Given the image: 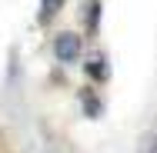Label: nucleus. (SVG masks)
Segmentation results:
<instances>
[{"instance_id": "7ed1b4c3", "label": "nucleus", "mask_w": 157, "mask_h": 153, "mask_svg": "<svg viewBox=\"0 0 157 153\" xmlns=\"http://www.w3.org/2000/svg\"><path fill=\"white\" fill-rule=\"evenodd\" d=\"M100 0H87V7H84V30L94 37L97 30H100Z\"/></svg>"}, {"instance_id": "20e7f679", "label": "nucleus", "mask_w": 157, "mask_h": 153, "mask_svg": "<svg viewBox=\"0 0 157 153\" xmlns=\"http://www.w3.org/2000/svg\"><path fill=\"white\" fill-rule=\"evenodd\" d=\"M77 100H80V107H84V113H87L90 120H97V117L104 113V103H100V100H97V97H94L90 90H87V87L77 93Z\"/></svg>"}, {"instance_id": "423d86ee", "label": "nucleus", "mask_w": 157, "mask_h": 153, "mask_svg": "<svg viewBox=\"0 0 157 153\" xmlns=\"http://www.w3.org/2000/svg\"><path fill=\"white\" fill-rule=\"evenodd\" d=\"M137 153H157V130H154V133H147V137L140 140Z\"/></svg>"}, {"instance_id": "f03ea898", "label": "nucleus", "mask_w": 157, "mask_h": 153, "mask_svg": "<svg viewBox=\"0 0 157 153\" xmlns=\"http://www.w3.org/2000/svg\"><path fill=\"white\" fill-rule=\"evenodd\" d=\"M84 73L94 83H107L110 80V60H107V53H90L87 63H84Z\"/></svg>"}, {"instance_id": "39448f33", "label": "nucleus", "mask_w": 157, "mask_h": 153, "mask_svg": "<svg viewBox=\"0 0 157 153\" xmlns=\"http://www.w3.org/2000/svg\"><path fill=\"white\" fill-rule=\"evenodd\" d=\"M63 3H67V0H40V13H37V20L47 27V24H50V20L63 10Z\"/></svg>"}, {"instance_id": "f257e3e1", "label": "nucleus", "mask_w": 157, "mask_h": 153, "mask_svg": "<svg viewBox=\"0 0 157 153\" xmlns=\"http://www.w3.org/2000/svg\"><path fill=\"white\" fill-rule=\"evenodd\" d=\"M80 50H84L80 33L63 30V33L54 37V57H57V63H77V60H80Z\"/></svg>"}]
</instances>
